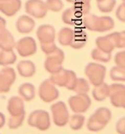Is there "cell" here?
<instances>
[{"label":"cell","mask_w":125,"mask_h":134,"mask_svg":"<svg viewBox=\"0 0 125 134\" xmlns=\"http://www.w3.org/2000/svg\"><path fill=\"white\" fill-rule=\"evenodd\" d=\"M83 25L86 29L92 31L105 32L112 30L114 27V22L109 16L98 17L94 14H87L83 18Z\"/></svg>","instance_id":"obj_1"},{"label":"cell","mask_w":125,"mask_h":134,"mask_svg":"<svg viewBox=\"0 0 125 134\" xmlns=\"http://www.w3.org/2000/svg\"><path fill=\"white\" fill-rule=\"evenodd\" d=\"M29 125L38 130H48L51 126V118L47 111L44 110H35L30 113L27 119Z\"/></svg>","instance_id":"obj_2"},{"label":"cell","mask_w":125,"mask_h":134,"mask_svg":"<svg viewBox=\"0 0 125 134\" xmlns=\"http://www.w3.org/2000/svg\"><path fill=\"white\" fill-rule=\"evenodd\" d=\"M107 74V69L105 66L98 63H89L85 67V75L88 78L89 82L95 86L104 83Z\"/></svg>","instance_id":"obj_3"},{"label":"cell","mask_w":125,"mask_h":134,"mask_svg":"<svg viewBox=\"0 0 125 134\" xmlns=\"http://www.w3.org/2000/svg\"><path fill=\"white\" fill-rule=\"evenodd\" d=\"M51 113H52V119L55 125L60 127L66 126L70 121V113L67 110L66 105L62 102L59 101L56 102L51 106Z\"/></svg>","instance_id":"obj_4"},{"label":"cell","mask_w":125,"mask_h":134,"mask_svg":"<svg viewBox=\"0 0 125 134\" xmlns=\"http://www.w3.org/2000/svg\"><path fill=\"white\" fill-rule=\"evenodd\" d=\"M64 60H65V54L62 52V50L57 48L52 54L46 57V60L44 62L45 70L51 75H55L57 72H59L64 69L62 68Z\"/></svg>","instance_id":"obj_5"},{"label":"cell","mask_w":125,"mask_h":134,"mask_svg":"<svg viewBox=\"0 0 125 134\" xmlns=\"http://www.w3.org/2000/svg\"><path fill=\"white\" fill-rule=\"evenodd\" d=\"M69 106L74 114H83L91 106V98L87 94H76L69 98Z\"/></svg>","instance_id":"obj_6"},{"label":"cell","mask_w":125,"mask_h":134,"mask_svg":"<svg viewBox=\"0 0 125 134\" xmlns=\"http://www.w3.org/2000/svg\"><path fill=\"white\" fill-rule=\"evenodd\" d=\"M38 95L41 100L45 103H52L59 98L60 92L54 83L50 79L42 81L38 88Z\"/></svg>","instance_id":"obj_7"},{"label":"cell","mask_w":125,"mask_h":134,"mask_svg":"<svg viewBox=\"0 0 125 134\" xmlns=\"http://www.w3.org/2000/svg\"><path fill=\"white\" fill-rule=\"evenodd\" d=\"M110 104L115 108L125 109V85L112 83L110 85Z\"/></svg>","instance_id":"obj_8"},{"label":"cell","mask_w":125,"mask_h":134,"mask_svg":"<svg viewBox=\"0 0 125 134\" xmlns=\"http://www.w3.org/2000/svg\"><path fill=\"white\" fill-rule=\"evenodd\" d=\"M26 12L36 19H42L47 14L46 2L42 0H27L26 2Z\"/></svg>","instance_id":"obj_9"},{"label":"cell","mask_w":125,"mask_h":134,"mask_svg":"<svg viewBox=\"0 0 125 134\" xmlns=\"http://www.w3.org/2000/svg\"><path fill=\"white\" fill-rule=\"evenodd\" d=\"M16 49L20 56L22 57H30L36 53L37 46L36 42L32 37L26 36V37L21 38L16 43Z\"/></svg>","instance_id":"obj_10"},{"label":"cell","mask_w":125,"mask_h":134,"mask_svg":"<svg viewBox=\"0 0 125 134\" xmlns=\"http://www.w3.org/2000/svg\"><path fill=\"white\" fill-rule=\"evenodd\" d=\"M16 77V71L13 68L4 67L0 71V93L9 92L12 84L15 82Z\"/></svg>","instance_id":"obj_11"},{"label":"cell","mask_w":125,"mask_h":134,"mask_svg":"<svg viewBox=\"0 0 125 134\" xmlns=\"http://www.w3.org/2000/svg\"><path fill=\"white\" fill-rule=\"evenodd\" d=\"M36 36L41 44L53 43L55 41V29L50 25H42L36 30Z\"/></svg>","instance_id":"obj_12"},{"label":"cell","mask_w":125,"mask_h":134,"mask_svg":"<svg viewBox=\"0 0 125 134\" xmlns=\"http://www.w3.org/2000/svg\"><path fill=\"white\" fill-rule=\"evenodd\" d=\"M96 45L97 48L102 50L106 53H110L113 51L114 48H116L115 43V32L110 34L106 36H100L96 39Z\"/></svg>","instance_id":"obj_13"},{"label":"cell","mask_w":125,"mask_h":134,"mask_svg":"<svg viewBox=\"0 0 125 134\" xmlns=\"http://www.w3.org/2000/svg\"><path fill=\"white\" fill-rule=\"evenodd\" d=\"M7 111L10 114V116H20V115H26L24 100L21 97H11L8 100Z\"/></svg>","instance_id":"obj_14"},{"label":"cell","mask_w":125,"mask_h":134,"mask_svg":"<svg viewBox=\"0 0 125 134\" xmlns=\"http://www.w3.org/2000/svg\"><path fill=\"white\" fill-rule=\"evenodd\" d=\"M83 13L78 9L77 7H70L66 9V11L62 13V22L66 25H76L82 21L83 22Z\"/></svg>","instance_id":"obj_15"},{"label":"cell","mask_w":125,"mask_h":134,"mask_svg":"<svg viewBox=\"0 0 125 134\" xmlns=\"http://www.w3.org/2000/svg\"><path fill=\"white\" fill-rule=\"evenodd\" d=\"M22 7L21 0H6L0 2V11L8 17H12Z\"/></svg>","instance_id":"obj_16"},{"label":"cell","mask_w":125,"mask_h":134,"mask_svg":"<svg viewBox=\"0 0 125 134\" xmlns=\"http://www.w3.org/2000/svg\"><path fill=\"white\" fill-rule=\"evenodd\" d=\"M35 26V22L33 21L30 16H21L17 21L16 27L20 34H30L32 31Z\"/></svg>","instance_id":"obj_17"},{"label":"cell","mask_w":125,"mask_h":134,"mask_svg":"<svg viewBox=\"0 0 125 134\" xmlns=\"http://www.w3.org/2000/svg\"><path fill=\"white\" fill-rule=\"evenodd\" d=\"M17 70H18L19 75L22 76V77H31L34 75L35 71H36V67L33 62L30 60H26V61H21L17 66Z\"/></svg>","instance_id":"obj_18"},{"label":"cell","mask_w":125,"mask_h":134,"mask_svg":"<svg viewBox=\"0 0 125 134\" xmlns=\"http://www.w3.org/2000/svg\"><path fill=\"white\" fill-rule=\"evenodd\" d=\"M91 116L99 123H101L102 125L106 127V125L111 119V111L110 109L106 108V107H101V108L97 109L94 112V114L91 115Z\"/></svg>","instance_id":"obj_19"},{"label":"cell","mask_w":125,"mask_h":134,"mask_svg":"<svg viewBox=\"0 0 125 134\" xmlns=\"http://www.w3.org/2000/svg\"><path fill=\"white\" fill-rule=\"evenodd\" d=\"M70 70L62 69V71H60L59 72H57L55 75H51L49 79L55 85L60 86V87H66L69 79H70Z\"/></svg>","instance_id":"obj_20"},{"label":"cell","mask_w":125,"mask_h":134,"mask_svg":"<svg viewBox=\"0 0 125 134\" xmlns=\"http://www.w3.org/2000/svg\"><path fill=\"white\" fill-rule=\"evenodd\" d=\"M92 96L98 102L105 101L107 97H110V85L104 82L100 85L95 86L92 90Z\"/></svg>","instance_id":"obj_21"},{"label":"cell","mask_w":125,"mask_h":134,"mask_svg":"<svg viewBox=\"0 0 125 134\" xmlns=\"http://www.w3.org/2000/svg\"><path fill=\"white\" fill-rule=\"evenodd\" d=\"M0 45L4 51H13L14 47H16L15 39L9 30H5L0 34Z\"/></svg>","instance_id":"obj_22"},{"label":"cell","mask_w":125,"mask_h":134,"mask_svg":"<svg viewBox=\"0 0 125 134\" xmlns=\"http://www.w3.org/2000/svg\"><path fill=\"white\" fill-rule=\"evenodd\" d=\"M19 94L22 100L30 102V101L33 100L35 97V87L33 84L26 82L22 83V85L19 87Z\"/></svg>","instance_id":"obj_23"},{"label":"cell","mask_w":125,"mask_h":134,"mask_svg":"<svg viewBox=\"0 0 125 134\" xmlns=\"http://www.w3.org/2000/svg\"><path fill=\"white\" fill-rule=\"evenodd\" d=\"M74 30L69 27H62L58 34V40L62 46H69L73 40Z\"/></svg>","instance_id":"obj_24"},{"label":"cell","mask_w":125,"mask_h":134,"mask_svg":"<svg viewBox=\"0 0 125 134\" xmlns=\"http://www.w3.org/2000/svg\"><path fill=\"white\" fill-rule=\"evenodd\" d=\"M87 42V34L84 30H77L74 31L73 40L71 42L70 46L73 49H80L84 47V45Z\"/></svg>","instance_id":"obj_25"},{"label":"cell","mask_w":125,"mask_h":134,"mask_svg":"<svg viewBox=\"0 0 125 134\" xmlns=\"http://www.w3.org/2000/svg\"><path fill=\"white\" fill-rule=\"evenodd\" d=\"M85 123V116L81 114H74L70 118V127L72 130H80Z\"/></svg>","instance_id":"obj_26"},{"label":"cell","mask_w":125,"mask_h":134,"mask_svg":"<svg viewBox=\"0 0 125 134\" xmlns=\"http://www.w3.org/2000/svg\"><path fill=\"white\" fill-rule=\"evenodd\" d=\"M17 61V56L14 51H3L0 55V66L7 67L15 64Z\"/></svg>","instance_id":"obj_27"},{"label":"cell","mask_w":125,"mask_h":134,"mask_svg":"<svg viewBox=\"0 0 125 134\" xmlns=\"http://www.w3.org/2000/svg\"><path fill=\"white\" fill-rule=\"evenodd\" d=\"M110 75L113 81L125 82V67H120V66L112 67L110 69Z\"/></svg>","instance_id":"obj_28"},{"label":"cell","mask_w":125,"mask_h":134,"mask_svg":"<svg viewBox=\"0 0 125 134\" xmlns=\"http://www.w3.org/2000/svg\"><path fill=\"white\" fill-rule=\"evenodd\" d=\"M91 57L93 60L98 61V62H103V63H107L111 59V54L110 53H106L100 50L98 48H95L91 52Z\"/></svg>","instance_id":"obj_29"},{"label":"cell","mask_w":125,"mask_h":134,"mask_svg":"<svg viewBox=\"0 0 125 134\" xmlns=\"http://www.w3.org/2000/svg\"><path fill=\"white\" fill-rule=\"evenodd\" d=\"M73 91L76 94H87L90 91L89 82L85 78H77Z\"/></svg>","instance_id":"obj_30"},{"label":"cell","mask_w":125,"mask_h":134,"mask_svg":"<svg viewBox=\"0 0 125 134\" xmlns=\"http://www.w3.org/2000/svg\"><path fill=\"white\" fill-rule=\"evenodd\" d=\"M116 4V0H100L97 1V6L101 12L103 13H110L113 10Z\"/></svg>","instance_id":"obj_31"},{"label":"cell","mask_w":125,"mask_h":134,"mask_svg":"<svg viewBox=\"0 0 125 134\" xmlns=\"http://www.w3.org/2000/svg\"><path fill=\"white\" fill-rule=\"evenodd\" d=\"M66 1L73 4L74 7H77L85 16L89 14L91 0H66Z\"/></svg>","instance_id":"obj_32"},{"label":"cell","mask_w":125,"mask_h":134,"mask_svg":"<svg viewBox=\"0 0 125 134\" xmlns=\"http://www.w3.org/2000/svg\"><path fill=\"white\" fill-rule=\"evenodd\" d=\"M26 115H20V116H10V119L8 120V126L11 129H17L21 126L25 120Z\"/></svg>","instance_id":"obj_33"},{"label":"cell","mask_w":125,"mask_h":134,"mask_svg":"<svg viewBox=\"0 0 125 134\" xmlns=\"http://www.w3.org/2000/svg\"><path fill=\"white\" fill-rule=\"evenodd\" d=\"M87 129L90 131H92V132H98V131H101L102 129L105 128L104 125H102L101 123H99L97 120L93 119L92 116L90 115V118L88 119L87 120Z\"/></svg>","instance_id":"obj_34"},{"label":"cell","mask_w":125,"mask_h":134,"mask_svg":"<svg viewBox=\"0 0 125 134\" xmlns=\"http://www.w3.org/2000/svg\"><path fill=\"white\" fill-rule=\"evenodd\" d=\"M48 10H51L53 12L61 11L64 7V3L62 0H47L46 1Z\"/></svg>","instance_id":"obj_35"},{"label":"cell","mask_w":125,"mask_h":134,"mask_svg":"<svg viewBox=\"0 0 125 134\" xmlns=\"http://www.w3.org/2000/svg\"><path fill=\"white\" fill-rule=\"evenodd\" d=\"M115 43L116 48H125V30L120 32L115 31Z\"/></svg>","instance_id":"obj_36"},{"label":"cell","mask_w":125,"mask_h":134,"mask_svg":"<svg viewBox=\"0 0 125 134\" xmlns=\"http://www.w3.org/2000/svg\"><path fill=\"white\" fill-rule=\"evenodd\" d=\"M57 48H58V47L56 46L55 42H53V43H45V44H41V50L46 54V56L52 54Z\"/></svg>","instance_id":"obj_37"},{"label":"cell","mask_w":125,"mask_h":134,"mask_svg":"<svg viewBox=\"0 0 125 134\" xmlns=\"http://www.w3.org/2000/svg\"><path fill=\"white\" fill-rule=\"evenodd\" d=\"M114 63L116 64V66L120 67H125V50L117 52L114 56Z\"/></svg>","instance_id":"obj_38"},{"label":"cell","mask_w":125,"mask_h":134,"mask_svg":"<svg viewBox=\"0 0 125 134\" xmlns=\"http://www.w3.org/2000/svg\"><path fill=\"white\" fill-rule=\"evenodd\" d=\"M76 81H77V76L75 75V72L73 71H70V79H69V82H67V85H66V89L69 90H72L73 91L74 87H75V84H76Z\"/></svg>","instance_id":"obj_39"},{"label":"cell","mask_w":125,"mask_h":134,"mask_svg":"<svg viewBox=\"0 0 125 134\" xmlns=\"http://www.w3.org/2000/svg\"><path fill=\"white\" fill-rule=\"evenodd\" d=\"M115 15L119 21L125 23V3H122L118 6L115 12Z\"/></svg>","instance_id":"obj_40"},{"label":"cell","mask_w":125,"mask_h":134,"mask_svg":"<svg viewBox=\"0 0 125 134\" xmlns=\"http://www.w3.org/2000/svg\"><path fill=\"white\" fill-rule=\"evenodd\" d=\"M115 130L118 134H125V116L120 118L115 124Z\"/></svg>","instance_id":"obj_41"},{"label":"cell","mask_w":125,"mask_h":134,"mask_svg":"<svg viewBox=\"0 0 125 134\" xmlns=\"http://www.w3.org/2000/svg\"><path fill=\"white\" fill-rule=\"evenodd\" d=\"M5 27H6V21H5L2 17H0V34L6 30Z\"/></svg>","instance_id":"obj_42"},{"label":"cell","mask_w":125,"mask_h":134,"mask_svg":"<svg viewBox=\"0 0 125 134\" xmlns=\"http://www.w3.org/2000/svg\"><path fill=\"white\" fill-rule=\"evenodd\" d=\"M5 123H6V118L2 113L0 112V128H2L5 125Z\"/></svg>","instance_id":"obj_43"},{"label":"cell","mask_w":125,"mask_h":134,"mask_svg":"<svg viewBox=\"0 0 125 134\" xmlns=\"http://www.w3.org/2000/svg\"><path fill=\"white\" fill-rule=\"evenodd\" d=\"M3 51H4V50L2 49V47H1V45H0V55H1V53L3 52Z\"/></svg>","instance_id":"obj_44"},{"label":"cell","mask_w":125,"mask_h":134,"mask_svg":"<svg viewBox=\"0 0 125 134\" xmlns=\"http://www.w3.org/2000/svg\"><path fill=\"white\" fill-rule=\"evenodd\" d=\"M1 1H6V0H0V2H1Z\"/></svg>","instance_id":"obj_45"},{"label":"cell","mask_w":125,"mask_h":134,"mask_svg":"<svg viewBox=\"0 0 125 134\" xmlns=\"http://www.w3.org/2000/svg\"><path fill=\"white\" fill-rule=\"evenodd\" d=\"M123 1H124V3H125V0H123Z\"/></svg>","instance_id":"obj_46"},{"label":"cell","mask_w":125,"mask_h":134,"mask_svg":"<svg viewBox=\"0 0 125 134\" xmlns=\"http://www.w3.org/2000/svg\"><path fill=\"white\" fill-rule=\"evenodd\" d=\"M97 1H100V0H97Z\"/></svg>","instance_id":"obj_47"}]
</instances>
